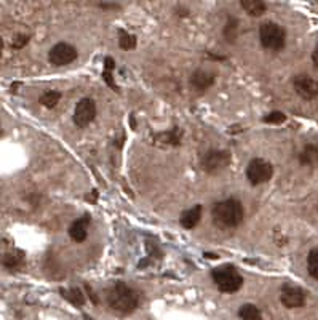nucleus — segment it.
Masks as SVG:
<instances>
[{
	"mask_svg": "<svg viewBox=\"0 0 318 320\" xmlns=\"http://www.w3.org/2000/svg\"><path fill=\"white\" fill-rule=\"evenodd\" d=\"M214 74L211 70L206 69H197L195 72L191 75V85L195 90H208L209 87L214 85Z\"/></svg>",
	"mask_w": 318,
	"mask_h": 320,
	"instance_id": "9b49d317",
	"label": "nucleus"
},
{
	"mask_svg": "<svg viewBox=\"0 0 318 320\" xmlns=\"http://www.w3.org/2000/svg\"><path fill=\"white\" fill-rule=\"evenodd\" d=\"M2 52H3V40L0 39V58H2Z\"/></svg>",
	"mask_w": 318,
	"mask_h": 320,
	"instance_id": "7c9ffc66",
	"label": "nucleus"
},
{
	"mask_svg": "<svg viewBox=\"0 0 318 320\" xmlns=\"http://www.w3.org/2000/svg\"><path fill=\"white\" fill-rule=\"evenodd\" d=\"M29 40H31V35L19 34V35H16V37L13 39V44H11V47H13L14 50H21V48H24V47L29 44Z\"/></svg>",
	"mask_w": 318,
	"mask_h": 320,
	"instance_id": "a878e982",
	"label": "nucleus"
},
{
	"mask_svg": "<svg viewBox=\"0 0 318 320\" xmlns=\"http://www.w3.org/2000/svg\"><path fill=\"white\" fill-rule=\"evenodd\" d=\"M272 176H273V167L265 159H253L248 163L247 178L251 186H259V184L269 183L272 180Z\"/></svg>",
	"mask_w": 318,
	"mask_h": 320,
	"instance_id": "39448f33",
	"label": "nucleus"
},
{
	"mask_svg": "<svg viewBox=\"0 0 318 320\" xmlns=\"http://www.w3.org/2000/svg\"><path fill=\"white\" fill-rule=\"evenodd\" d=\"M312 61H314V64L318 67V44L315 45V48H314V52H312Z\"/></svg>",
	"mask_w": 318,
	"mask_h": 320,
	"instance_id": "bb28decb",
	"label": "nucleus"
},
{
	"mask_svg": "<svg viewBox=\"0 0 318 320\" xmlns=\"http://www.w3.org/2000/svg\"><path fill=\"white\" fill-rule=\"evenodd\" d=\"M181 138H183V131L179 128H171L170 131L160 133L155 136L157 141H162V143H166V144H176V146L181 143Z\"/></svg>",
	"mask_w": 318,
	"mask_h": 320,
	"instance_id": "a211bd4d",
	"label": "nucleus"
},
{
	"mask_svg": "<svg viewBox=\"0 0 318 320\" xmlns=\"http://www.w3.org/2000/svg\"><path fill=\"white\" fill-rule=\"evenodd\" d=\"M107 303L119 314H131L138 308L139 296L124 282H115L112 288L107 291Z\"/></svg>",
	"mask_w": 318,
	"mask_h": 320,
	"instance_id": "f257e3e1",
	"label": "nucleus"
},
{
	"mask_svg": "<svg viewBox=\"0 0 318 320\" xmlns=\"http://www.w3.org/2000/svg\"><path fill=\"white\" fill-rule=\"evenodd\" d=\"M201 211H203V207H201V205H195V207L186 210L179 218L181 226H183L184 229H193V227L200 223Z\"/></svg>",
	"mask_w": 318,
	"mask_h": 320,
	"instance_id": "ddd939ff",
	"label": "nucleus"
},
{
	"mask_svg": "<svg viewBox=\"0 0 318 320\" xmlns=\"http://www.w3.org/2000/svg\"><path fill=\"white\" fill-rule=\"evenodd\" d=\"M222 34H224V39H226L229 44H234L237 35H238V19H235L234 16H230L229 21L226 23V26H224Z\"/></svg>",
	"mask_w": 318,
	"mask_h": 320,
	"instance_id": "412c9836",
	"label": "nucleus"
},
{
	"mask_svg": "<svg viewBox=\"0 0 318 320\" xmlns=\"http://www.w3.org/2000/svg\"><path fill=\"white\" fill-rule=\"evenodd\" d=\"M293 87L294 91L298 93L302 99H315L318 96V80L312 79L310 75L299 74L293 79Z\"/></svg>",
	"mask_w": 318,
	"mask_h": 320,
	"instance_id": "1a4fd4ad",
	"label": "nucleus"
},
{
	"mask_svg": "<svg viewBox=\"0 0 318 320\" xmlns=\"http://www.w3.org/2000/svg\"><path fill=\"white\" fill-rule=\"evenodd\" d=\"M259 40H261V45L265 50L280 52L286 44V32L280 24L267 21L259 27Z\"/></svg>",
	"mask_w": 318,
	"mask_h": 320,
	"instance_id": "20e7f679",
	"label": "nucleus"
},
{
	"mask_svg": "<svg viewBox=\"0 0 318 320\" xmlns=\"http://www.w3.org/2000/svg\"><path fill=\"white\" fill-rule=\"evenodd\" d=\"M213 221L222 229H229V227H237L243 221L245 211L243 205L237 198H227V200H221L213 207Z\"/></svg>",
	"mask_w": 318,
	"mask_h": 320,
	"instance_id": "f03ea898",
	"label": "nucleus"
},
{
	"mask_svg": "<svg viewBox=\"0 0 318 320\" xmlns=\"http://www.w3.org/2000/svg\"><path fill=\"white\" fill-rule=\"evenodd\" d=\"M280 301L288 309L302 308L306 304V291L296 285H285L281 288Z\"/></svg>",
	"mask_w": 318,
	"mask_h": 320,
	"instance_id": "9d476101",
	"label": "nucleus"
},
{
	"mask_svg": "<svg viewBox=\"0 0 318 320\" xmlns=\"http://www.w3.org/2000/svg\"><path fill=\"white\" fill-rule=\"evenodd\" d=\"M90 215H83L82 218H78L77 221H74L70 224L69 227V236L72 240H75V242H83L86 239V236H88V227H90Z\"/></svg>",
	"mask_w": 318,
	"mask_h": 320,
	"instance_id": "f8f14e48",
	"label": "nucleus"
},
{
	"mask_svg": "<svg viewBox=\"0 0 318 320\" xmlns=\"http://www.w3.org/2000/svg\"><path fill=\"white\" fill-rule=\"evenodd\" d=\"M96 117V103L91 98H82L74 111V124L80 128L90 125Z\"/></svg>",
	"mask_w": 318,
	"mask_h": 320,
	"instance_id": "0eeeda50",
	"label": "nucleus"
},
{
	"mask_svg": "<svg viewBox=\"0 0 318 320\" xmlns=\"http://www.w3.org/2000/svg\"><path fill=\"white\" fill-rule=\"evenodd\" d=\"M60 99H61L60 91H58V90H48V91H45V93L40 95L39 103L42 106H45V108H48V109H53L55 106L60 103Z\"/></svg>",
	"mask_w": 318,
	"mask_h": 320,
	"instance_id": "6ab92c4d",
	"label": "nucleus"
},
{
	"mask_svg": "<svg viewBox=\"0 0 318 320\" xmlns=\"http://www.w3.org/2000/svg\"><path fill=\"white\" fill-rule=\"evenodd\" d=\"M104 63H106V66H104V79H106V82H107V85H109V87L117 90V85L114 83L112 74H111V70L114 69V60L112 58H106Z\"/></svg>",
	"mask_w": 318,
	"mask_h": 320,
	"instance_id": "393cba45",
	"label": "nucleus"
},
{
	"mask_svg": "<svg viewBox=\"0 0 318 320\" xmlns=\"http://www.w3.org/2000/svg\"><path fill=\"white\" fill-rule=\"evenodd\" d=\"M99 6H103V8H119V5L114 3H99Z\"/></svg>",
	"mask_w": 318,
	"mask_h": 320,
	"instance_id": "c85d7f7f",
	"label": "nucleus"
},
{
	"mask_svg": "<svg viewBox=\"0 0 318 320\" xmlns=\"http://www.w3.org/2000/svg\"><path fill=\"white\" fill-rule=\"evenodd\" d=\"M213 282L221 293H235L243 285V277L234 266H219L213 271Z\"/></svg>",
	"mask_w": 318,
	"mask_h": 320,
	"instance_id": "7ed1b4c3",
	"label": "nucleus"
},
{
	"mask_svg": "<svg viewBox=\"0 0 318 320\" xmlns=\"http://www.w3.org/2000/svg\"><path fill=\"white\" fill-rule=\"evenodd\" d=\"M205 256H206V258H209V259H211V258H213V259L218 258V255H214V253H213V255H211V253H205Z\"/></svg>",
	"mask_w": 318,
	"mask_h": 320,
	"instance_id": "c756f323",
	"label": "nucleus"
},
{
	"mask_svg": "<svg viewBox=\"0 0 318 320\" xmlns=\"http://www.w3.org/2000/svg\"><path fill=\"white\" fill-rule=\"evenodd\" d=\"M85 288H86V291H88V296L91 298V301H93V304H98V298L95 296V293H93V290H91V288H90L88 285H86Z\"/></svg>",
	"mask_w": 318,
	"mask_h": 320,
	"instance_id": "cd10ccee",
	"label": "nucleus"
},
{
	"mask_svg": "<svg viewBox=\"0 0 318 320\" xmlns=\"http://www.w3.org/2000/svg\"><path fill=\"white\" fill-rule=\"evenodd\" d=\"M299 163L304 167L318 165V147L315 144H307L299 152Z\"/></svg>",
	"mask_w": 318,
	"mask_h": 320,
	"instance_id": "4468645a",
	"label": "nucleus"
},
{
	"mask_svg": "<svg viewBox=\"0 0 318 320\" xmlns=\"http://www.w3.org/2000/svg\"><path fill=\"white\" fill-rule=\"evenodd\" d=\"M77 58V50L75 47H72L70 44L66 42H60L56 44L48 53V60L55 66H67L72 61H75Z\"/></svg>",
	"mask_w": 318,
	"mask_h": 320,
	"instance_id": "6e6552de",
	"label": "nucleus"
},
{
	"mask_svg": "<svg viewBox=\"0 0 318 320\" xmlns=\"http://www.w3.org/2000/svg\"><path fill=\"white\" fill-rule=\"evenodd\" d=\"M230 163V154L227 151H209L201 159V168L209 175H216L226 170Z\"/></svg>",
	"mask_w": 318,
	"mask_h": 320,
	"instance_id": "423d86ee",
	"label": "nucleus"
},
{
	"mask_svg": "<svg viewBox=\"0 0 318 320\" xmlns=\"http://www.w3.org/2000/svg\"><path fill=\"white\" fill-rule=\"evenodd\" d=\"M307 271L310 277L318 280V248H312L307 256Z\"/></svg>",
	"mask_w": 318,
	"mask_h": 320,
	"instance_id": "5701e85b",
	"label": "nucleus"
},
{
	"mask_svg": "<svg viewBox=\"0 0 318 320\" xmlns=\"http://www.w3.org/2000/svg\"><path fill=\"white\" fill-rule=\"evenodd\" d=\"M136 44H138V40H136V35L133 34H128L127 31H119V47L122 50H133L136 48Z\"/></svg>",
	"mask_w": 318,
	"mask_h": 320,
	"instance_id": "4be33fe9",
	"label": "nucleus"
},
{
	"mask_svg": "<svg viewBox=\"0 0 318 320\" xmlns=\"http://www.w3.org/2000/svg\"><path fill=\"white\" fill-rule=\"evenodd\" d=\"M0 262H2V266H5L6 269H18L23 266L24 262V253L19 252V250H14V252H10V253H5L2 258H0Z\"/></svg>",
	"mask_w": 318,
	"mask_h": 320,
	"instance_id": "2eb2a0df",
	"label": "nucleus"
},
{
	"mask_svg": "<svg viewBox=\"0 0 318 320\" xmlns=\"http://www.w3.org/2000/svg\"><path fill=\"white\" fill-rule=\"evenodd\" d=\"M286 120V116L283 112H280V111H273L270 114H267V116L264 117V122L265 124H273V125H280V124H283Z\"/></svg>",
	"mask_w": 318,
	"mask_h": 320,
	"instance_id": "b1692460",
	"label": "nucleus"
},
{
	"mask_svg": "<svg viewBox=\"0 0 318 320\" xmlns=\"http://www.w3.org/2000/svg\"><path fill=\"white\" fill-rule=\"evenodd\" d=\"M238 316L242 317V320H262L261 311L254 304H243L238 311Z\"/></svg>",
	"mask_w": 318,
	"mask_h": 320,
	"instance_id": "aec40b11",
	"label": "nucleus"
},
{
	"mask_svg": "<svg viewBox=\"0 0 318 320\" xmlns=\"http://www.w3.org/2000/svg\"><path fill=\"white\" fill-rule=\"evenodd\" d=\"M60 293L66 298V300L69 303H72L74 306H77V308H82V306L85 304V295H83V291L80 288H70V290H64L61 288L60 290Z\"/></svg>",
	"mask_w": 318,
	"mask_h": 320,
	"instance_id": "f3484780",
	"label": "nucleus"
},
{
	"mask_svg": "<svg viewBox=\"0 0 318 320\" xmlns=\"http://www.w3.org/2000/svg\"><path fill=\"white\" fill-rule=\"evenodd\" d=\"M242 8L248 13L250 16H262L265 10H267V5L261 0H242Z\"/></svg>",
	"mask_w": 318,
	"mask_h": 320,
	"instance_id": "dca6fc26",
	"label": "nucleus"
}]
</instances>
